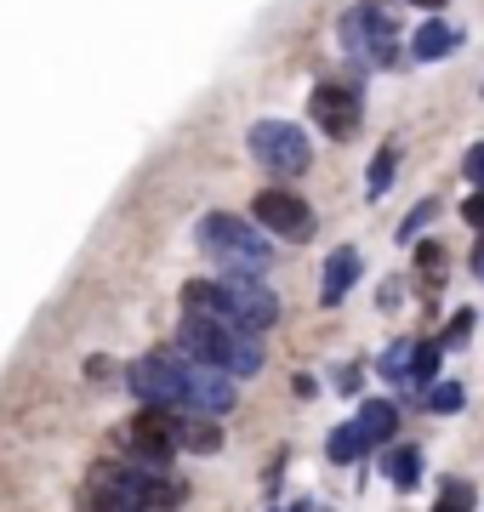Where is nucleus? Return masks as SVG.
Instances as JSON below:
<instances>
[{"mask_svg":"<svg viewBox=\"0 0 484 512\" xmlns=\"http://www.w3.org/2000/svg\"><path fill=\"white\" fill-rule=\"evenodd\" d=\"M177 342H183L188 359L223 370V376H251V370H262V336L245 325H228V319H183Z\"/></svg>","mask_w":484,"mask_h":512,"instance_id":"obj_1","label":"nucleus"},{"mask_svg":"<svg viewBox=\"0 0 484 512\" xmlns=\"http://www.w3.org/2000/svg\"><path fill=\"white\" fill-rule=\"evenodd\" d=\"M194 245H200L223 274H268V262H274V245H268V234L262 228H251L245 217H228V211H211V217H200V228H194Z\"/></svg>","mask_w":484,"mask_h":512,"instance_id":"obj_2","label":"nucleus"},{"mask_svg":"<svg viewBox=\"0 0 484 512\" xmlns=\"http://www.w3.org/2000/svg\"><path fill=\"white\" fill-rule=\"evenodd\" d=\"M194 359L188 353H171V348H154L143 353L137 365L126 370L131 393L149 404V410H171V416H194Z\"/></svg>","mask_w":484,"mask_h":512,"instance_id":"obj_3","label":"nucleus"},{"mask_svg":"<svg viewBox=\"0 0 484 512\" xmlns=\"http://www.w3.org/2000/svg\"><path fill=\"white\" fill-rule=\"evenodd\" d=\"M245 148H251V160H257L262 171H274V177H302V171L314 165L308 131H297L291 120H257V126L245 131Z\"/></svg>","mask_w":484,"mask_h":512,"instance_id":"obj_4","label":"nucleus"},{"mask_svg":"<svg viewBox=\"0 0 484 512\" xmlns=\"http://www.w3.org/2000/svg\"><path fill=\"white\" fill-rule=\"evenodd\" d=\"M342 46L354 57H365V63H399V46H393V18L382 0H359V6H348L342 12Z\"/></svg>","mask_w":484,"mask_h":512,"instance_id":"obj_5","label":"nucleus"},{"mask_svg":"<svg viewBox=\"0 0 484 512\" xmlns=\"http://www.w3.org/2000/svg\"><path fill=\"white\" fill-rule=\"evenodd\" d=\"M177 421L183 416H171V410H137V416L126 421V450L137 467H154V473H166L171 456L183 450V439H177Z\"/></svg>","mask_w":484,"mask_h":512,"instance_id":"obj_6","label":"nucleus"},{"mask_svg":"<svg viewBox=\"0 0 484 512\" xmlns=\"http://www.w3.org/2000/svg\"><path fill=\"white\" fill-rule=\"evenodd\" d=\"M251 217H257L262 234H274V239H308L314 234V211H308V200L291 194V188H262L257 200H251Z\"/></svg>","mask_w":484,"mask_h":512,"instance_id":"obj_7","label":"nucleus"},{"mask_svg":"<svg viewBox=\"0 0 484 512\" xmlns=\"http://www.w3.org/2000/svg\"><path fill=\"white\" fill-rule=\"evenodd\" d=\"M217 285H223V302H228V319H234V325L268 330L274 319H280V296L268 291L257 274H223Z\"/></svg>","mask_w":484,"mask_h":512,"instance_id":"obj_8","label":"nucleus"},{"mask_svg":"<svg viewBox=\"0 0 484 512\" xmlns=\"http://www.w3.org/2000/svg\"><path fill=\"white\" fill-rule=\"evenodd\" d=\"M308 114L319 120V131L325 137H336V143H348L359 131V92L354 86H314V97H308Z\"/></svg>","mask_w":484,"mask_h":512,"instance_id":"obj_9","label":"nucleus"},{"mask_svg":"<svg viewBox=\"0 0 484 512\" xmlns=\"http://www.w3.org/2000/svg\"><path fill=\"white\" fill-rule=\"evenodd\" d=\"M354 279H359V251L354 245H342V251L325 256V279H319V302L325 308H336L342 296L354 291Z\"/></svg>","mask_w":484,"mask_h":512,"instance_id":"obj_10","label":"nucleus"},{"mask_svg":"<svg viewBox=\"0 0 484 512\" xmlns=\"http://www.w3.org/2000/svg\"><path fill=\"white\" fill-rule=\"evenodd\" d=\"M354 427H359V439H365V450H376V444H388V439H393V427H399V410H393L388 399H365V404H359V416H354Z\"/></svg>","mask_w":484,"mask_h":512,"instance_id":"obj_11","label":"nucleus"},{"mask_svg":"<svg viewBox=\"0 0 484 512\" xmlns=\"http://www.w3.org/2000/svg\"><path fill=\"white\" fill-rule=\"evenodd\" d=\"M456 46H462V35H456L450 23H439V18L422 23V29L410 35V57H416V63H439V57L456 52Z\"/></svg>","mask_w":484,"mask_h":512,"instance_id":"obj_12","label":"nucleus"},{"mask_svg":"<svg viewBox=\"0 0 484 512\" xmlns=\"http://www.w3.org/2000/svg\"><path fill=\"white\" fill-rule=\"evenodd\" d=\"M177 439L194 456H211V450H223V427H217V416H183L177 421Z\"/></svg>","mask_w":484,"mask_h":512,"instance_id":"obj_13","label":"nucleus"},{"mask_svg":"<svg viewBox=\"0 0 484 512\" xmlns=\"http://www.w3.org/2000/svg\"><path fill=\"white\" fill-rule=\"evenodd\" d=\"M325 456L336 461V467H348V461H359L365 456V439H359V427L348 421V427H336L331 433V444H325Z\"/></svg>","mask_w":484,"mask_h":512,"instance_id":"obj_14","label":"nucleus"},{"mask_svg":"<svg viewBox=\"0 0 484 512\" xmlns=\"http://www.w3.org/2000/svg\"><path fill=\"white\" fill-rule=\"evenodd\" d=\"M416 387H433L439 382V342H422V348H410V370H405Z\"/></svg>","mask_w":484,"mask_h":512,"instance_id":"obj_15","label":"nucleus"},{"mask_svg":"<svg viewBox=\"0 0 484 512\" xmlns=\"http://www.w3.org/2000/svg\"><path fill=\"white\" fill-rule=\"evenodd\" d=\"M388 478L399 490H416L422 484V456L416 450H388Z\"/></svg>","mask_w":484,"mask_h":512,"instance_id":"obj_16","label":"nucleus"},{"mask_svg":"<svg viewBox=\"0 0 484 512\" xmlns=\"http://www.w3.org/2000/svg\"><path fill=\"white\" fill-rule=\"evenodd\" d=\"M473 501H479V495H473V484H467V478H450L445 495L433 501V512H473Z\"/></svg>","mask_w":484,"mask_h":512,"instance_id":"obj_17","label":"nucleus"},{"mask_svg":"<svg viewBox=\"0 0 484 512\" xmlns=\"http://www.w3.org/2000/svg\"><path fill=\"white\" fill-rule=\"evenodd\" d=\"M462 404H467V393L456 382H433L428 387V410H439V416H456Z\"/></svg>","mask_w":484,"mask_h":512,"instance_id":"obj_18","label":"nucleus"},{"mask_svg":"<svg viewBox=\"0 0 484 512\" xmlns=\"http://www.w3.org/2000/svg\"><path fill=\"white\" fill-rule=\"evenodd\" d=\"M393 160H399V148H393V143H382V148H376V160H371V183H365L371 194H382V188L393 183Z\"/></svg>","mask_w":484,"mask_h":512,"instance_id":"obj_19","label":"nucleus"},{"mask_svg":"<svg viewBox=\"0 0 484 512\" xmlns=\"http://www.w3.org/2000/svg\"><path fill=\"white\" fill-rule=\"evenodd\" d=\"M433 217H439V200H422V205H416V211H410L405 222H399V239H405V245H410V239L422 234V228H428Z\"/></svg>","mask_w":484,"mask_h":512,"instance_id":"obj_20","label":"nucleus"},{"mask_svg":"<svg viewBox=\"0 0 484 512\" xmlns=\"http://www.w3.org/2000/svg\"><path fill=\"white\" fill-rule=\"evenodd\" d=\"M473 319H479L473 308H462V313H456V319L445 325V342H439V348H462V342H467V330H473Z\"/></svg>","mask_w":484,"mask_h":512,"instance_id":"obj_21","label":"nucleus"},{"mask_svg":"<svg viewBox=\"0 0 484 512\" xmlns=\"http://www.w3.org/2000/svg\"><path fill=\"white\" fill-rule=\"evenodd\" d=\"M382 370H388L393 382H405V370H410V342H399V348H393L388 359H382Z\"/></svg>","mask_w":484,"mask_h":512,"instance_id":"obj_22","label":"nucleus"},{"mask_svg":"<svg viewBox=\"0 0 484 512\" xmlns=\"http://www.w3.org/2000/svg\"><path fill=\"white\" fill-rule=\"evenodd\" d=\"M462 171H467V183H473V188H484V143H473V148H467Z\"/></svg>","mask_w":484,"mask_h":512,"instance_id":"obj_23","label":"nucleus"},{"mask_svg":"<svg viewBox=\"0 0 484 512\" xmlns=\"http://www.w3.org/2000/svg\"><path fill=\"white\" fill-rule=\"evenodd\" d=\"M462 217H467V228H479L484 234V188H473V200L462 205Z\"/></svg>","mask_w":484,"mask_h":512,"instance_id":"obj_24","label":"nucleus"},{"mask_svg":"<svg viewBox=\"0 0 484 512\" xmlns=\"http://www.w3.org/2000/svg\"><path fill=\"white\" fill-rule=\"evenodd\" d=\"M422 268H428V274H439V268H445V251H439L433 239H428V245H422Z\"/></svg>","mask_w":484,"mask_h":512,"instance_id":"obj_25","label":"nucleus"},{"mask_svg":"<svg viewBox=\"0 0 484 512\" xmlns=\"http://www.w3.org/2000/svg\"><path fill=\"white\" fill-rule=\"evenodd\" d=\"M473 274L484 279V239H479V245H473Z\"/></svg>","mask_w":484,"mask_h":512,"instance_id":"obj_26","label":"nucleus"},{"mask_svg":"<svg viewBox=\"0 0 484 512\" xmlns=\"http://www.w3.org/2000/svg\"><path fill=\"white\" fill-rule=\"evenodd\" d=\"M410 6H428V12H439V6H445V0H410Z\"/></svg>","mask_w":484,"mask_h":512,"instance_id":"obj_27","label":"nucleus"}]
</instances>
